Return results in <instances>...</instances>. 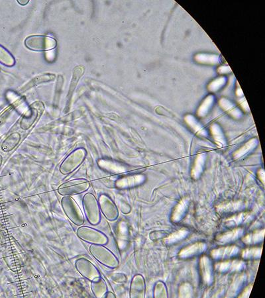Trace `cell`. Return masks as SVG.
<instances>
[{"instance_id": "cell-1", "label": "cell", "mask_w": 265, "mask_h": 298, "mask_svg": "<svg viewBox=\"0 0 265 298\" xmlns=\"http://www.w3.org/2000/svg\"><path fill=\"white\" fill-rule=\"evenodd\" d=\"M89 251L99 263L106 267L114 269L120 264L117 256L103 244H90Z\"/></svg>"}, {"instance_id": "cell-2", "label": "cell", "mask_w": 265, "mask_h": 298, "mask_svg": "<svg viewBox=\"0 0 265 298\" xmlns=\"http://www.w3.org/2000/svg\"><path fill=\"white\" fill-rule=\"evenodd\" d=\"M82 206L85 216L89 224L98 226L101 222V211L98 200L92 193H86L82 198Z\"/></svg>"}, {"instance_id": "cell-3", "label": "cell", "mask_w": 265, "mask_h": 298, "mask_svg": "<svg viewBox=\"0 0 265 298\" xmlns=\"http://www.w3.org/2000/svg\"><path fill=\"white\" fill-rule=\"evenodd\" d=\"M61 206L65 215L72 224L77 226H82L84 224V214L72 197L63 196L61 199Z\"/></svg>"}, {"instance_id": "cell-4", "label": "cell", "mask_w": 265, "mask_h": 298, "mask_svg": "<svg viewBox=\"0 0 265 298\" xmlns=\"http://www.w3.org/2000/svg\"><path fill=\"white\" fill-rule=\"evenodd\" d=\"M76 236L83 241L90 244H103L108 243L109 238L104 233L94 228L80 226L76 230Z\"/></svg>"}, {"instance_id": "cell-5", "label": "cell", "mask_w": 265, "mask_h": 298, "mask_svg": "<svg viewBox=\"0 0 265 298\" xmlns=\"http://www.w3.org/2000/svg\"><path fill=\"white\" fill-rule=\"evenodd\" d=\"M90 183L85 179H76L65 181L59 185L57 191L62 196L81 194L90 188Z\"/></svg>"}, {"instance_id": "cell-6", "label": "cell", "mask_w": 265, "mask_h": 298, "mask_svg": "<svg viewBox=\"0 0 265 298\" xmlns=\"http://www.w3.org/2000/svg\"><path fill=\"white\" fill-rule=\"evenodd\" d=\"M87 153L84 149H78L75 150L70 155L67 156L60 166V172L63 175H70L77 169L85 161Z\"/></svg>"}, {"instance_id": "cell-7", "label": "cell", "mask_w": 265, "mask_h": 298, "mask_svg": "<svg viewBox=\"0 0 265 298\" xmlns=\"http://www.w3.org/2000/svg\"><path fill=\"white\" fill-rule=\"evenodd\" d=\"M74 266L78 273L88 281H93L101 276L98 268L87 258H78L74 262Z\"/></svg>"}, {"instance_id": "cell-8", "label": "cell", "mask_w": 265, "mask_h": 298, "mask_svg": "<svg viewBox=\"0 0 265 298\" xmlns=\"http://www.w3.org/2000/svg\"><path fill=\"white\" fill-rule=\"evenodd\" d=\"M98 203L101 213H102V214L104 215L107 220L110 221V222H114L118 218V209L108 195L106 194L101 195L99 197Z\"/></svg>"}, {"instance_id": "cell-9", "label": "cell", "mask_w": 265, "mask_h": 298, "mask_svg": "<svg viewBox=\"0 0 265 298\" xmlns=\"http://www.w3.org/2000/svg\"><path fill=\"white\" fill-rule=\"evenodd\" d=\"M239 252H240V248L238 246H227L213 250L211 252V255L213 259L224 260L235 257L239 254Z\"/></svg>"}, {"instance_id": "cell-10", "label": "cell", "mask_w": 265, "mask_h": 298, "mask_svg": "<svg viewBox=\"0 0 265 298\" xmlns=\"http://www.w3.org/2000/svg\"><path fill=\"white\" fill-rule=\"evenodd\" d=\"M201 280L206 286L211 285L213 282V266L208 256H203L200 259Z\"/></svg>"}, {"instance_id": "cell-11", "label": "cell", "mask_w": 265, "mask_h": 298, "mask_svg": "<svg viewBox=\"0 0 265 298\" xmlns=\"http://www.w3.org/2000/svg\"><path fill=\"white\" fill-rule=\"evenodd\" d=\"M245 262L243 260H226L215 264V270L219 272H239L244 269Z\"/></svg>"}, {"instance_id": "cell-12", "label": "cell", "mask_w": 265, "mask_h": 298, "mask_svg": "<svg viewBox=\"0 0 265 298\" xmlns=\"http://www.w3.org/2000/svg\"><path fill=\"white\" fill-rule=\"evenodd\" d=\"M244 234V230L242 228H233L232 230L219 234L216 237V241L219 244H230L241 238Z\"/></svg>"}, {"instance_id": "cell-13", "label": "cell", "mask_w": 265, "mask_h": 298, "mask_svg": "<svg viewBox=\"0 0 265 298\" xmlns=\"http://www.w3.org/2000/svg\"><path fill=\"white\" fill-rule=\"evenodd\" d=\"M145 296V281L143 276L137 274L132 278L130 286L131 298H143Z\"/></svg>"}, {"instance_id": "cell-14", "label": "cell", "mask_w": 265, "mask_h": 298, "mask_svg": "<svg viewBox=\"0 0 265 298\" xmlns=\"http://www.w3.org/2000/svg\"><path fill=\"white\" fill-rule=\"evenodd\" d=\"M206 244L203 242H197L186 246L180 252L179 256L181 258H189L202 254L206 250Z\"/></svg>"}, {"instance_id": "cell-15", "label": "cell", "mask_w": 265, "mask_h": 298, "mask_svg": "<svg viewBox=\"0 0 265 298\" xmlns=\"http://www.w3.org/2000/svg\"><path fill=\"white\" fill-rule=\"evenodd\" d=\"M146 178L143 175H133L119 179L116 182L117 187L120 188H128L134 187L143 183Z\"/></svg>"}, {"instance_id": "cell-16", "label": "cell", "mask_w": 265, "mask_h": 298, "mask_svg": "<svg viewBox=\"0 0 265 298\" xmlns=\"http://www.w3.org/2000/svg\"><path fill=\"white\" fill-rule=\"evenodd\" d=\"M90 288L93 295L95 298H104L105 295L108 291V286L104 278L100 276V278L91 281Z\"/></svg>"}, {"instance_id": "cell-17", "label": "cell", "mask_w": 265, "mask_h": 298, "mask_svg": "<svg viewBox=\"0 0 265 298\" xmlns=\"http://www.w3.org/2000/svg\"><path fill=\"white\" fill-rule=\"evenodd\" d=\"M49 37H31L27 39L26 45L29 48L36 51H44L50 49L51 47L43 44V43L47 42L50 40Z\"/></svg>"}, {"instance_id": "cell-18", "label": "cell", "mask_w": 265, "mask_h": 298, "mask_svg": "<svg viewBox=\"0 0 265 298\" xmlns=\"http://www.w3.org/2000/svg\"><path fill=\"white\" fill-rule=\"evenodd\" d=\"M189 201L187 198H183L175 207L173 214H172L171 220L173 222H178L184 218L187 214L188 208H189Z\"/></svg>"}, {"instance_id": "cell-19", "label": "cell", "mask_w": 265, "mask_h": 298, "mask_svg": "<svg viewBox=\"0 0 265 298\" xmlns=\"http://www.w3.org/2000/svg\"><path fill=\"white\" fill-rule=\"evenodd\" d=\"M251 219V216L247 213H241L237 216H235L229 219L226 221L225 223V226L227 228H233L235 227L240 226L241 224H244V223L249 222Z\"/></svg>"}, {"instance_id": "cell-20", "label": "cell", "mask_w": 265, "mask_h": 298, "mask_svg": "<svg viewBox=\"0 0 265 298\" xmlns=\"http://www.w3.org/2000/svg\"><path fill=\"white\" fill-rule=\"evenodd\" d=\"M20 135L18 133H14L11 134L6 139L3 141L1 145V150L5 153H8L14 149L16 146L18 145L20 141Z\"/></svg>"}, {"instance_id": "cell-21", "label": "cell", "mask_w": 265, "mask_h": 298, "mask_svg": "<svg viewBox=\"0 0 265 298\" xmlns=\"http://www.w3.org/2000/svg\"><path fill=\"white\" fill-rule=\"evenodd\" d=\"M265 230L257 231L252 234L247 235L243 238V242L247 245H253L259 243L264 238Z\"/></svg>"}, {"instance_id": "cell-22", "label": "cell", "mask_w": 265, "mask_h": 298, "mask_svg": "<svg viewBox=\"0 0 265 298\" xmlns=\"http://www.w3.org/2000/svg\"><path fill=\"white\" fill-rule=\"evenodd\" d=\"M205 156L199 155L196 159L195 165L192 170V177L193 179H198L203 173L205 162Z\"/></svg>"}, {"instance_id": "cell-23", "label": "cell", "mask_w": 265, "mask_h": 298, "mask_svg": "<svg viewBox=\"0 0 265 298\" xmlns=\"http://www.w3.org/2000/svg\"><path fill=\"white\" fill-rule=\"evenodd\" d=\"M55 76L53 74L41 75V76L35 77L34 79H33V80H31L28 84H27L23 87V92H25V91L29 90V88L41 84V83L53 81V80H55Z\"/></svg>"}, {"instance_id": "cell-24", "label": "cell", "mask_w": 265, "mask_h": 298, "mask_svg": "<svg viewBox=\"0 0 265 298\" xmlns=\"http://www.w3.org/2000/svg\"><path fill=\"white\" fill-rule=\"evenodd\" d=\"M37 117V112L36 110H29L26 115L23 117L21 123V127L23 129H28L29 127L35 121Z\"/></svg>"}, {"instance_id": "cell-25", "label": "cell", "mask_w": 265, "mask_h": 298, "mask_svg": "<svg viewBox=\"0 0 265 298\" xmlns=\"http://www.w3.org/2000/svg\"><path fill=\"white\" fill-rule=\"evenodd\" d=\"M188 235H189V232L187 230H180L179 232L174 233V234L171 235L169 238H166L164 242L167 244L177 243V242L183 240V238H187Z\"/></svg>"}, {"instance_id": "cell-26", "label": "cell", "mask_w": 265, "mask_h": 298, "mask_svg": "<svg viewBox=\"0 0 265 298\" xmlns=\"http://www.w3.org/2000/svg\"><path fill=\"white\" fill-rule=\"evenodd\" d=\"M262 248H247L243 250L241 256L243 259H256L261 257Z\"/></svg>"}, {"instance_id": "cell-27", "label": "cell", "mask_w": 265, "mask_h": 298, "mask_svg": "<svg viewBox=\"0 0 265 298\" xmlns=\"http://www.w3.org/2000/svg\"><path fill=\"white\" fill-rule=\"evenodd\" d=\"M239 207H241V203L231 202L228 203V204H221L218 207V210L221 212H230L242 208H239Z\"/></svg>"}, {"instance_id": "cell-28", "label": "cell", "mask_w": 265, "mask_h": 298, "mask_svg": "<svg viewBox=\"0 0 265 298\" xmlns=\"http://www.w3.org/2000/svg\"><path fill=\"white\" fill-rule=\"evenodd\" d=\"M155 297H167L165 286L161 282L157 284L155 291Z\"/></svg>"}, {"instance_id": "cell-29", "label": "cell", "mask_w": 265, "mask_h": 298, "mask_svg": "<svg viewBox=\"0 0 265 298\" xmlns=\"http://www.w3.org/2000/svg\"><path fill=\"white\" fill-rule=\"evenodd\" d=\"M81 75H74L73 76V78L72 79V82H71L70 89H69V92L68 96L67 98H68V100H70L71 97L72 96L73 92H74V90L75 88H76L77 83L78 82L79 78H80Z\"/></svg>"}, {"instance_id": "cell-30", "label": "cell", "mask_w": 265, "mask_h": 298, "mask_svg": "<svg viewBox=\"0 0 265 298\" xmlns=\"http://www.w3.org/2000/svg\"><path fill=\"white\" fill-rule=\"evenodd\" d=\"M7 240L4 233L0 230V252H3L6 250Z\"/></svg>"}, {"instance_id": "cell-31", "label": "cell", "mask_w": 265, "mask_h": 298, "mask_svg": "<svg viewBox=\"0 0 265 298\" xmlns=\"http://www.w3.org/2000/svg\"><path fill=\"white\" fill-rule=\"evenodd\" d=\"M104 298H116V295L112 292H107Z\"/></svg>"}, {"instance_id": "cell-32", "label": "cell", "mask_w": 265, "mask_h": 298, "mask_svg": "<svg viewBox=\"0 0 265 298\" xmlns=\"http://www.w3.org/2000/svg\"><path fill=\"white\" fill-rule=\"evenodd\" d=\"M3 163V157L2 156L0 155V168H1V165H2Z\"/></svg>"}]
</instances>
